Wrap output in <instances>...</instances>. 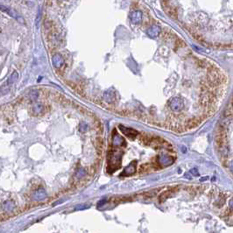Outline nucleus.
I'll use <instances>...</instances> for the list:
<instances>
[{
	"label": "nucleus",
	"instance_id": "7",
	"mask_svg": "<svg viewBox=\"0 0 233 233\" xmlns=\"http://www.w3.org/2000/svg\"><path fill=\"white\" fill-rule=\"evenodd\" d=\"M103 99L104 101L108 103H113L115 102V99H116V93L114 90L112 89H109V90H106L104 93H103Z\"/></svg>",
	"mask_w": 233,
	"mask_h": 233
},
{
	"label": "nucleus",
	"instance_id": "21",
	"mask_svg": "<svg viewBox=\"0 0 233 233\" xmlns=\"http://www.w3.org/2000/svg\"><path fill=\"white\" fill-rule=\"evenodd\" d=\"M106 203V199H102V201H100V202H98V207L99 206H102V205H103V204H105Z\"/></svg>",
	"mask_w": 233,
	"mask_h": 233
},
{
	"label": "nucleus",
	"instance_id": "2",
	"mask_svg": "<svg viewBox=\"0 0 233 233\" xmlns=\"http://www.w3.org/2000/svg\"><path fill=\"white\" fill-rule=\"evenodd\" d=\"M18 72H17V71L13 72V74L9 76V78H8V80L6 81V83L0 87V96H4V95H6V94L10 91L11 87L13 86V84L18 80Z\"/></svg>",
	"mask_w": 233,
	"mask_h": 233
},
{
	"label": "nucleus",
	"instance_id": "1",
	"mask_svg": "<svg viewBox=\"0 0 233 233\" xmlns=\"http://www.w3.org/2000/svg\"><path fill=\"white\" fill-rule=\"evenodd\" d=\"M123 153L117 149L111 150L108 154V171L109 173H112L119 168L121 165V159H122Z\"/></svg>",
	"mask_w": 233,
	"mask_h": 233
},
{
	"label": "nucleus",
	"instance_id": "17",
	"mask_svg": "<svg viewBox=\"0 0 233 233\" xmlns=\"http://www.w3.org/2000/svg\"><path fill=\"white\" fill-rule=\"evenodd\" d=\"M75 175H76V177H77V178H83V176L86 175V170H85L84 168H80V169L77 170V172H76Z\"/></svg>",
	"mask_w": 233,
	"mask_h": 233
},
{
	"label": "nucleus",
	"instance_id": "9",
	"mask_svg": "<svg viewBox=\"0 0 233 233\" xmlns=\"http://www.w3.org/2000/svg\"><path fill=\"white\" fill-rule=\"evenodd\" d=\"M119 128H120L121 131H122L125 135H126V136L129 137L130 139H134V138L138 135V131H136V130L131 129V128L125 127V126H124V125H119Z\"/></svg>",
	"mask_w": 233,
	"mask_h": 233
},
{
	"label": "nucleus",
	"instance_id": "11",
	"mask_svg": "<svg viewBox=\"0 0 233 233\" xmlns=\"http://www.w3.org/2000/svg\"><path fill=\"white\" fill-rule=\"evenodd\" d=\"M130 18L133 24H139L142 20V13L140 11H134L131 13Z\"/></svg>",
	"mask_w": 233,
	"mask_h": 233
},
{
	"label": "nucleus",
	"instance_id": "14",
	"mask_svg": "<svg viewBox=\"0 0 233 233\" xmlns=\"http://www.w3.org/2000/svg\"><path fill=\"white\" fill-rule=\"evenodd\" d=\"M15 204L13 201H5L3 204V209L6 212H12L14 210Z\"/></svg>",
	"mask_w": 233,
	"mask_h": 233
},
{
	"label": "nucleus",
	"instance_id": "16",
	"mask_svg": "<svg viewBox=\"0 0 233 233\" xmlns=\"http://www.w3.org/2000/svg\"><path fill=\"white\" fill-rule=\"evenodd\" d=\"M90 207V205L89 204H79V205H77L75 208H74V210H83V209H88Z\"/></svg>",
	"mask_w": 233,
	"mask_h": 233
},
{
	"label": "nucleus",
	"instance_id": "19",
	"mask_svg": "<svg viewBox=\"0 0 233 233\" xmlns=\"http://www.w3.org/2000/svg\"><path fill=\"white\" fill-rule=\"evenodd\" d=\"M79 130L81 132H85V131L88 130V125L85 124V123H82L81 125H80V128Z\"/></svg>",
	"mask_w": 233,
	"mask_h": 233
},
{
	"label": "nucleus",
	"instance_id": "10",
	"mask_svg": "<svg viewBox=\"0 0 233 233\" xmlns=\"http://www.w3.org/2000/svg\"><path fill=\"white\" fill-rule=\"evenodd\" d=\"M160 32H161V29H160V27L153 26L146 31V34L151 38H154V37H157L160 34Z\"/></svg>",
	"mask_w": 233,
	"mask_h": 233
},
{
	"label": "nucleus",
	"instance_id": "6",
	"mask_svg": "<svg viewBox=\"0 0 233 233\" xmlns=\"http://www.w3.org/2000/svg\"><path fill=\"white\" fill-rule=\"evenodd\" d=\"M136 167H137V161L134 160L124 169L123 173L121 174V176H129V175H134L136 173Z\"/></svg>",
	"mask_w": 233,
	"mask_h": 233
},
{
	"label": "nucleus",
	"instance_id": "3",
	"mask_svg": "<svg viewBox=\"0 0 233 233\" xmlns=\"http://www.w3.org/2000/svg\"><path fill=\"white\" fill-rule=\"evenodd\" d=\"M0 11H2V12L7 13L8 15H10L12 18H13L16 20H18L19 23H22V24L24 23L23 18L19 15V13H18L13 9H12V8H10V7H7V6H5V5H3V4H0Z\"/></svg>",
	"mask_w": 233,
	"mask_h": 233
},
{
	"label": "nucleus",
	"instance_id": "12",
	"mask_svg": "<svg viewBox=\"0 0 233 233\" xmlns=\"http://www.w3.org/2000/svg\"><path fill=\"white\" fill-rule=\"evenodd\" d=\"M52 61H53V65L56 69L61 68V66L64 64V59L62 58L60 55H55L52 58Z\"/></svg>",
	"mask_w": 233,
	"mask_h": 233
},
{
	"label": "nucleus",
	"instance_id": "20",
	"mask_svg": "<svg viewBox=\"0 0 233 233\" xmlns=\"http://www.w3.org/2000/svg\"><path fill=\"white\" fill-rule=\"evenodd\" d=\"M190 174H192L193 175H195V176H198L199 175V173H198V170H197V168L196 167H195V168H192L191 170L189 171Z\"/></svg>",
	"mask_w": 233,
	"mask_h": 233
},
{
	"label": "nucleus",
	"instance_id": "13",
	"mask_svg": "<svg viewBox=\"0 0 233 233\" xmlns=\"http://www.w3.org/2000/svg\"><path fill=\"white\" fill-rule=\"evenodd\" d=\"M33 115H39L41 113H42V111H44V105L42 103H34L32 106V109H31Z\"/></svg>",
	"mask_w": 233,
	"mask_h": 233
},
{
	"label": "nucleus",
	"instance_id": "8",
	"mask_svg": "<svg viewBox=\"0 0 233 233\" xmlns=\"http://www.w3.org/2000/svg\"><path fill=\"white\" fill-rule=\"evenodd\" d=\"M32 198H33V200H35L37 202H40V201H42L44 199H46V190L42 189V188L38 189L33 193Z\"/></svg>",
	"mask_w": 233,
	"mask_h": 233
},
{
	"label": "nucleus",
	"instance_id": "5",
	"mask_svg": "<svg viewBox=\"0 0 233 233\" xmlns=\"http://www.w3.org/2000/svg\"><path fill=\"white\" fill-rule=\"evenodd\" d=\"M174 159L167 154H160L158 156V163L162 167H168L174 163Z\"/></svg>",
	"mask_w": 233,
	"mask_h": 233
},
{
	"label": "nucleus",
	"instance_id": "18",
	"mask_svg": "<svg viewBox=\"0 0 233 233\" xmlns=\"http://www.w3.org/2000/svg\"><path fill=\"white\" fill-rule=\"evenodd\" d=\"M38 96H39L38 90H32V91L30 92V99H31L32 101L36 100L37 97H38Z\"/></svg>",
	"mask_w": 233,
	"mask_h": 233
},
{
	"label": "nucleus",
	"instance_id": "15",
	"mask_svg": "<svg viewBox=\"0 0 233 233\" xmlns=\"http://www.w3.org/2000/svg\"><path fill=\"white\" fill-rule=\"evenodd\" d=\"M122 145H125V139L118 134H115V137L113 139V146H122Z\"/></svg>",
	"mask_w": 233,
	"mask_h": 233
},
{
	"label": "nucleus",
	"instance_id": "4",
	"mask_svg": "<svg viewBox=\"0 0 233 233\" xmlns=\"http://www.w3.org/2000/svg\"><path fill=\"white\" fill-rule=\"evenodd\" d=\"M169 106H170V108L173 111H175V112L181 111L184 107V102L181 97H174L170 100Z\"/></svg>",
	"mask_w": 233,
	"mask_h": 233
}]
</instances>
